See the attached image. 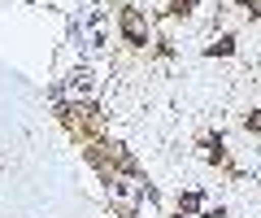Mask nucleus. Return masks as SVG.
<instances>
[{
  "mask_svg": "<svg viewBox=\"0 0 261 218\" xmlns=\"http://www.w3.org/2000/svg\"><path fill=\"white\" fill-rule=\"evenodd\" d=\"M122 27H126L130 39H144V18L140 13H122Z\"/></svg>",
  "mask_w": 261,
  "mask_h": 218,
  "instance_id": "nucleus-1",
  "label": "nucleus"
}]
</instances>
